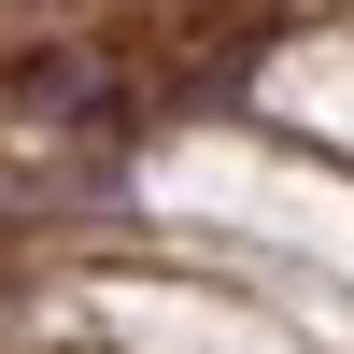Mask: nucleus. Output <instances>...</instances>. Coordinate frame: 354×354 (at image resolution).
Instances as JSON below:
<instances>
[]
</instances>
